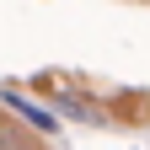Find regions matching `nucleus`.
<instances>
[{"mask_svg":"<svg viewBox=\"0 0 150 150\" xmlns=\"http://www.w3.org/2000/svg\"><path fill=\"white\" fill-rule=\"evenodd\" d=\"M6 102H11L16 112H22V118H27L32 129H43V134H48V129H59V123H54V118H48L43 107H32V102H22V97H11V91H6Z\"/></svg>","mask_w":150,"mask_h":150,"instance_id":"1","label":"nucleus"}]
</instances>
